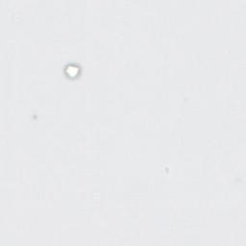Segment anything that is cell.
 <instances>
[{"mask_svg":"<svg viewBox=\"0 0 246 246\" xmlns=\"http://www.w3.org/2000/svg\"><path fill=\"white\" fill-rule=\"evenodd\" d=\"M79 74V69L76 65H69L67 67V75L70 77H75Z\"/></svg>","mask_w":246,"mask_h":246,"instance_id":"6da1fadb","label":"cell"}]
</instances>
